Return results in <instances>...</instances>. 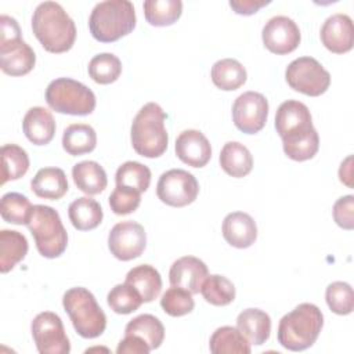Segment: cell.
<instances>
[{"instance_id": "6da1fadb", "label": "cell", "mask_w": 354, "mask_h": 354, "mask_svg": "<svg viewBox=\"0 0 354 354\" xmlns=\"http://www.w3.org/2000/svg\"><path fill=\"white\" fill-rule=\"evenodd\" d=\"M275 129L282 138L283 152L292 160H308L318 152L319 136L313 126L310 109L303 102L283 101L275 113Z\"/></svg>"}, {"instance_id": "7a4b0ae2", "label": "cell", "mask_w": 354, "mask_h": 354, "mask_svg": "<svg viewBox=\"0 0 354 354\" xmlns=\"http://www.w3.org/2000/svg\"><path fill=\"white\" fill-rule=\"evenodd\" d=\"M32 29L36 39L48 53H65L75 44V22L62 6L55 1H43L35 8Z\"/></svg>"}, {"instance_id": "3957f363", "label": "cell", "mask_w": 354, "mask_h": 354, "mask_svg": "<svg viewBox=\"0 0 354 354\" xmlns=\"http://www.w3.org/2000/svg\"><path fill=\"white\" fill-rule=\"evenodd\" d=\"M324 326V315L313 303H301L285 314L278 325V343L290 351H303L318 339Z\"/></svg>"}, {"instance_id": "277c9868", "label": "cell", "mask_w": 354, "mask_h": 354, "mask_svg": "<svg viewBox=\"0 0 354 354\" xmlns=\"http://www.w3.org/2000/svg\"><path fill=\"white\" fill-rule=\"evenodd\" d=\"M167 115L156 102L145 104L131 123V145L144 158H159L167 149L169 136L165 127Z\"/></svg>"}, {"instance_id": "5b68a950", "label": "cell", "mask_w": 354, "mask_h": 354, "mask_svg": "<svg viewBox=\"0 0 354 354\" xmlns=\"http://www.w3.org/2000/svg\"><path fill=\"white\" fill-rule=\"evenodd\" d=\"M136 10L129 0H105L94 6L88 28L93 37L102 43H112L129 35L136 28Z\"/></svg>"}, {"instance_id": "8992f818", "label": "cell", "mask_w": 354, "mask_h": 354, "mask_svg": "<svg viewBox=\"0 0 354 354\" xmlns=\"http://www.w3.org/2000/svg\"><path fill=\"white\" fill-rule=\"evenodd\" d=\"M62 306L69 315L75 330L84 339H94L104 333L106 315L94 295L82 286L71 288L64 293Z\"/></svg>"}, {"instance_id": "52a82bcc", "label": "cell", "mask_w": 354, "mask_h": 354, "mask_svg": "<svg viewBox=\"0 0 354 354\" xmlns=\"http://www.w3.org/2000/svg\"><path fill=\"white\" fill-rule=\"evenodd\" d=\"M28 228L35 239L37 252L47 259L61 256L68 245V234L55 209L46 205H33Z\"/></svg>"}, {"instance_id": "ba28073f", "label": "cell", "mask_w": 354, "mask_h": 354, "mask_svg": "<svg viewBox=\"0 0 354 354\" xmlns=\"http://www.w3.org/2000/svg\"><path fill=\"white\" fill-rule=\"evenodd\" d=\"M46 101L53 111L75 116L90 115L95 108L94 93L71 77H58L50 82L46 88Z\"/></svg>"}, {"instance_id": "9c48e42d", "label": "cell", "mask_w": 354, "mask_h": 354, "mask_svg": "<svg viewBox=\"0 0 354 354\" xmlns=\"http://www.w3.org/2000/svg\"><path fill=\"white\" fill-rule=\"evenodd\" d=\"M285 79L290 88L310 97L324 94L330 84L329 72L313 57L293 59L285 71Z\"/></svg>"}, {"instance_id": "30bf717a", "label": "cell", "mask_w": 354, "mask_h": 354, "mask_svg": "<svg viewBox=\"0 0 354 354\" xmlns=\"http://www.w3.org/2000/svg\"><path fill=\"white\" fill-rule=\"evenodd\" d=\"M36 348L40 354H68L71 343L59 315L53 311L37 314L30 325Z\"/></svg>"}, {"instance_id": "8fae6325", "label": "cell", "mask_w": 354, "mask_h": 354, "mask_svg": "<svg viewBox=\"0 0 354 354\" xmlns=\"http://www.w3.org/2000/svg\"><path fill=\"white\" fill-rule=\"evenodd\" d=\"M199 194V184L194 174L183 169H171L159 177L156 185L158 198L173 207L192 203Z\"/></svg>"}, {"instance_id": "7c38bea8", "label": "cell", "mask_w": 354, "mask_h": 354, "mask_svg": "<svg viewBox=\"0 0 354 354\" xmlns=\"http://www.w3.org/2000/svg\"><path fill=\"white\" fill-rule=\"evenodd\" d=\"M267 116L268 101L261 93L245 91L232 104V120L242 133H259L266 126Z\"/></svg>"}, {"instance_id": "4fadbf2b", "label": "cell", "mask_w": 354, "mask_h": 354, "mask_svg": "<svg viewBox=\"0 0 354 354\" xmlns=\"http://www.w3.org/2000/svg\"><path fill=\"white\" fill-rule=\"evenodd\" d=\"M145 246L147 234L144 227L137 221H120L109 231L108 248L118 260L129 261L137 259L141 256Z\"/></svg>"}, {"instance_id": "5bb4252c", "label": "cell", "mask_w": 354, "mask_h": 354, "mask_svg": "<svg viewBox=\"0 0 354 354\" xmlns=\"http://www.w3.org/2000/svg\"><path fill=\"white\" fill-rule=\"evenodd\" d=\"M261 39L267 50L283 55L297 48L301 35L297 24L292 18L277 15L266 22L261 30Z\"/></svg>"}, {"instance_id": "9a60e30c", "label": "cell", "mask_w": 354, "mask_h": 354, "mask_svg": "<svg viewBox=\"0 0 354 354\" xmlns=\"http://www.w3.org/2000/svg\"><path fill=\"white\" fill-rule=\"evenodd\" d=\"M36 64L33 48L19 39L0 41V68L10 76L29 73Z\"/></svg>"}, {"instance_id": "2e32d148", "label": "cell", "mask_w": 354, "mask_h": 354, "mask_svg": "<svg viewBox=\"0 0 354 354\" xmlns=\"http://www.w3.org/2000/svg\"><path fill=\"white\" fill-rule=\"evenodd\" d=\"M322 44L335 54H344L353 48L354 26L347 14H333L328 17L321 28Z\"/></svg>"}, {"instance_id": "e0dca14e", "label": "cell", "mask_w": 354, "mask_h": 354, "mask_svg": "<svg viewBox=\"0 0 354 354\" xmlns=\"http://www.w3.org/2000/svg\"><path fill=\"white\" fill-rule=\"evenodd\" d=\"M176 155L177 158L191 166L203 167L212 158V147L205 134L199 130H184L176 140Z\"/></svg>"}, {"instance_id": "ac0fdd59", "label": "cell", "mask_w": 354, "mask_h": 354, "mask_svg": "<svg viewBox=\"0 0 354 354\" xmlns=\"http://www.w3.org/2000/svg\"><path fill=\"white\" fill-rule=\"evenodd\" d=\"M207 277V266L198 257L184 256L177 259L169 271L171 286L183 288L192 295L201 292L202 282Z\"/></svg>"}, {"instance_id": "d6986e66", "label": "cell", "mask_w": 354, "mask_h": 354, "mask_svg": "<svg viewBox=\"0 0 354 354\" xmlns=\"http://www.w3.org/2000/svg\"><path fill=\"white\" fill-rule=\"evenodd\" d=\"M221 231L227 243L238 249L252 246L257 238L256 223L245 212L228 213L223 220Z\"/></svg>"}, {"instance_id": "ffe728a7", "label": "cell", "mask_w": 354, "mask_h": 354, "mask_svg": "<svg viewBox=\"0 0 354 354\" xmlns=\"http://www.w3.org/2000/svg\"><path fill=\"white\" fill-rule=\"evenodd\" d=\"M22 130L26 138L35 145H46L54 138L55 120L48 109L33 106L24 116Z\"/></svg>"}, {"instance_id": "44dd1931", "label": "cell", "mask_w": 354, "mask_h": 354, "mask_svg": "<svg viewBox=\"0 0 354 354\" xmlns=\"http://www.w3.org/2000/svg\"><path fill=\"white\" fill-rule=\"evenodd\" d=\"M236 328L250 344H264L271 332V318L260 308H246L236 318Z\"/></svg>"}, {"instance_id": "7402d4cb", "label": "cell", "mask_w": 354, "mask_h": 354, "mask_svg": "<svg viewBox=\"0 0 354 354\" xmlns=\"http://www.w3.org/2000/svg\"><path fill=\"white\" fill-rule=\"evenodd\" d=\"M30 189L39 198L57 201L68 192V180L59 167H43L30 181Z\"/></svg>"}, {"instance_id": "603a6c76", "label": "cell", "mask_w": 354, "mask_h": 354, "mask_svg": "<svg viewBox=\"0 0 354 354\" xmlns=\"http://www.w3.org/2000/svg\"><path fill=\"white\" fill-rule=\"evenodd\" d=\"M220 166L228 176L241 178L252 171L253 158L243 144L238 141H228L221 148Z\"/></svg>"}, {"instance_id": "cb8c5ba5", "label": "cell", "mask_w": 354, "mask_h": 354, "mask_svg": "<svg viewBox=\"0 0 354 354\" xmlns=\"http://www.w3.org/2000/svg\"><path fill=\"white\" fill-rule=\"evenodd\" d=\"M75 185L87 195H97L106 188L108 177L104 167L94 160H83L72 167Z\"/></svg>"}, {"instance_id": "d4e9b609", "label": "cell", "mask_w": 354, "mask_h": 354, "mask_svg": "<svg viewBox=\"0 0 354 354\" xmlns=\"http://www.w3.org/2000/svg\"><path fill=\"white\" fill-rule=\"evenodd\" d=\"M124 282L130 283L137 289L144 303L155 300L162 289L160 274L155 267L149 264H140L133 267L127 272Z\"/></svg>"}, {"instance_id": "484cf974", "label": "cell", "mask_w": 354, "mask_h": 354, "mask_svg": "<svg viewBox=\"0 0 354 354\" xmlns=\"http://www.w3.org/2000/svg\"><path fill=\"white\" fill-rule=\"evenodd\" d=\"M68 216L76 230L88 231L101 224L104 213L101 205L95 199L90 196H80L69 205Z\"/></svg>"}, {"instance_id": "4316f807", "label": "cell", "mask_w": 354, "mask_h": 354, "mask_svg": "<svg viewBox=\"0 0 354 354\" xmlns=\"http://www.w3.org/2000/svg\"><path fill=\"white\" fill-rule=\"evenodd\" d=\"M28 253V241L24 234L14 230L0 231V271H11Z\"/></svg>"}, {"instance_id": "83f0119b", "label": "cell", "mask_w": 354, "mask_h": 354, "mask_svg": "<svg viewBox=\"0 0 354 354\" xmlns=\"http://www.w3.org/2000/svg\"><path fill=\"white\" fill-rule=\"evenodd\" d=\"M212 82L224 91H232L245 84L248 73L245 66L234 58H223L212 66Z\"/></svg>"}, {"instance_id": "f1b7e54d", "label": "cell", "mask_w": 354, "mask_h": 354, "mask_svg": "<svg viewBox=\"0 0 354 354\" xmlns=\"http://www.w3.org/2000/svg\"><path fill=\"white\" fill-rule=\"evenodd\" d=\"M209 348L213 354H249L250 343L238 328L220 326L210 336Z\"/></svg>"}, {"instance_id": "f546056e", "label": "cell", "mask_w": 354, "mask_h": 354, "mask_svg": "<svg viewBox=\"0 0 354 354\" xmlns=\"http://www.w3.org/2000/svg\"><path fill=\"white\" fill-rule=\"evenodd\" d=\"M97 145L95 130L86 123L69 124L62 134V147L72 155L79 156L91 152Z\"/></svg>"}, {"instance_id": "4dcf8cb0", "label": "cell", "mask_w": 354, "mask_h": 354, "mask_svg": "<svg viewBox=\"0 0 354 354\" xmlns=\"http://www.w3.org/2000/svg\"><path fill=\"white\" fill-rule=\"evenodd\" d=\"M1 185L7 181L18 180L26 174L29 169V156L26 151L17 144H6L1 147Z\"/></svg>"}, {"instance_id": "1f68e13d", "label": "cell", "mask_w": 354, "mask_h": 354, "mask_svg": "<svg viewBox=\"0 0 354 354\" xmlns=\"http://www.w3.org/2000/svg\"><path fill=\"white\" fill-rule=\"evenodd\" d=\"M124 335L140 336L148 343L151 350H155L165 339V326L155 315L141 314L126 325Z\"/></svg>"}, {"instance_id": "d6a6232c", "label": "cell", "mask_w": 354, "mask_h": 354, "mask_svg": "<svg viewBox=\"0 0 354 354\" xmlns=\"http://www.w3.org/2000/svg\"><path fill=\"white\" fill-rule=\"evenodd\" d=\"M142 8L149 25L169 26L181 17L183 3L180 0H147Z\"/></svg>"}, {"instance_id": "836d02e7", "label": "cell", "mask_w": 354, "mask_h": 354, "mask_svg": "<svg viewBox=\"0 0 354 354\" xmlns=\"http://www.w3.org/2000/svg\"><path fill=\"white\" fill-rule=\"evenodd\" d=\"M201 293L203 299L213 306H227L235 299V286L228 278L212 274L202 282Z\"/></svg>"}, {"instance_id": "e575fe53", "label": "cell", "mask_w": 354, "mask_h": 354, "mask_svg": "<svg viewBox=\"0 0 354 354\" xmlns=\"http://www.w3.org/2000/svg\"><path fill=\"white\" fill-rule=\"evenodd\" d=\"M122 73V62L112 53L94 55L88 62V75L98 84H109L118 80Z\"/></svg>"}, {"instance_id": "d590c367", "label": "cell", "mask_w": 354, "mask_h": 354, "mask_svg": "<svg viewBox=\"0 0 354 354\" xmlns=\"http://www.w3.org/2000/svg\"><path fill=\"white\" fill-rule=\"evenodd\" d=\"M32 203L29 199L18 192H7L1 196L0 201V214L4 221L11 224H28L30 213H32Z\"/></svg>"}, {"instance_id": "8d00e7d4", "label": "cell", "mask_w": 354, "mask_h": 354, "mask_svg": "<svg viewBox=\"0 0 354 354\" xmlns=\"http://www.w3.org/2000/svg\"><path fill=\"white\" fill-rule=\"evenodd\" d=\"M115 181L116 185H124L145 192L151 183V170L140 162L129 160L118 167Z\"/></svg>"}, {"instance_id": "74e56055", "label": "cell", "mask_w": 354, "mask_h": 354, "mask_svg": "<svg viewBox=\"0 0 354 354\" xmlns=\"http://www.w3.org/2000/svg\"><path fill=\"white\" fill-rule=\"evenodd\" d=\"M106 301L111 310H113L116 314H130L138 310L144 303L137 289L127 282L115 285L109 290Z\"/></svg>"}, {"instance_id": "f35d334b", "label": "cell", "mask_w": 354, "mask_h": 354, "mask_svg": "<svg viewBox=\"0 0 354 354\" xmlns=\"http://www.w3.org/2000/svg\"><path fill=\"white\" fill-rule=\"evenodd\" d=\"M328 307L337 315H347L354 308V295L350 283L336 281L328 285L325 292Z\"/></svg>"}, {"instance_id": "ab89813d", "label": "cell", "mask_w": 354, "mask_h": 354, "mask_svg": "<svg viewBox=\"0 0 354 354\" xmlns=\"http://www.w3.org/2000/svg\"><path fill=\"white\" fill-rule=\"evenodd\" d=\"M160 307L171 317H183L194 310L195 301L191 292L183 288L171 286L162 295Z\"/></svg>"}, {"instance_id": "60d3db41", "label": "cell", "mask_w": 354, "mask_h": 354, "mask_svg": "<svg viewBox=\"0 0 354 354\" xmlns=\"http://www.w3.org/2000/svg\"><path fill=\"white\" fill-rule=\"evenodd\" d=\"M141 202V192L124 185H116L109 195V206L115 214L123 216L133 213Z\"/></svg>"}, {"instance_id": "b9f144b4", "label": "cell", "mask_w": 354, "mask_h": 354, "mask_svg": "<svg viewBox=\"0 0 354 354\" xmlns=\"http://www.w3.org/2000/svg\"><path fill=\"white\" fill-rule=\"evenodd\" d=\"M333 220L344 230L354 228V196L346 195L339 198L333 205Z\"/></svg>"}, {"instance_id": "7bdbcfd3", "label": "cell", "mask_w": 354, "mask_h": 354, "mask_svg": "<svg viewBox=\"0 0 354 354\" xmlns=\"http://www.w3.org/2000/svg\"><path fill=\"white\" fill-rule=\"evenodd\" d=\"M149 351L148 343L136 335H124L116 348L118 354H148Z\"/></svg>"}, {"instance_id": "ee69618b", "label": "cell", "mask_w": 354, "mask_h": 354, "mask_svg": "<svg viewBox=\"0 0 354 354\" xmlns=\"http://www.w3.org/2000/svg\"><path fill=\"white\" fill-rule=\"evenodd\" d=\"M21 37V29L15 18L3 14L0 17V41L19 39Z\"/></svg>"}, {"instance_id": "f6af8a7d", "label": "cell", "mask_w": 354, "mask_h": 354, "mask_svg": "<svg viewBox=\"0 0 354 354\" xmlns=\"http://www.w3.org/2000/svg\"><path fill=\"white\" fill-rule=\"evenodd\" d=\"M267 4H270V0H231L230 1V7L239 15H252Z\"/></svg>"}, {"instance_id": "bcb514c9", "label": "cell", "mask_w": 354, "mask_h": 354, "mask_svg": "<svg viewBox=\"0 0 354 354\" xmlns=\"http://www.w3.org/2000/svg\"><path fill=\"white\" fill-rule=\"evenodd\" d=\"M353 156L348 155L340 165L339 169V180L347 185L348 188H353Z\"/></svg>"}]
</instances>
